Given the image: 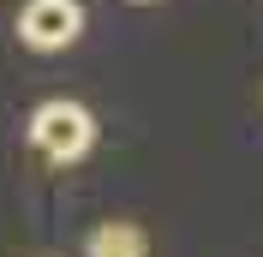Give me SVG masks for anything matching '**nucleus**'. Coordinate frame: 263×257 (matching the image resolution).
<instances>
[{
	"label": "nucleus",
	"mask_w": 263,
	"mask_h": 257,
	"mask_svg": "<svg viewBox=\"0 0 263 257\" xmlns=\"http://www.w3.org/2000/svg\"><path fill=\"white\" fill-rule=\"evenodd\" d=\"M30 144L42 150L54 168H66V161H78L84 150L96 144V120H90V108H78V102H42V108L30 114Z\"/></svg>",
	"instance_id": "1"
},
{
	"label": "nucleus",
	"mask_w": 263,
	"mask_h": 257,
	"mask_svg": "<svg viewBox=\"0 0 263 257\" xmlns=\"http://www.w3.org/2000/svg\"><path fill=\"white\" fill-rule=\"evenodd\" d=\"M78 30H84V6L78 0H30V6L18 12V36H24V48H36V54L72 48Z\"/></svg>",
	"instance_id": "2"
},
{
	"label": "nucleus",
	"mask_w": 263,
	"mask_h": 257,
	"mask_svg": "<svg viewBox=\"0 0 263 257\" xmlns=\"http://www.w3.org/2000/svg\"><path fill=\"white\" fill-rule=\"evenodd\" d=\"M84 257H149V240L138 222H102L84 240Z\"/></svg>",
	"instance_id": "3"
}]
</instances>
